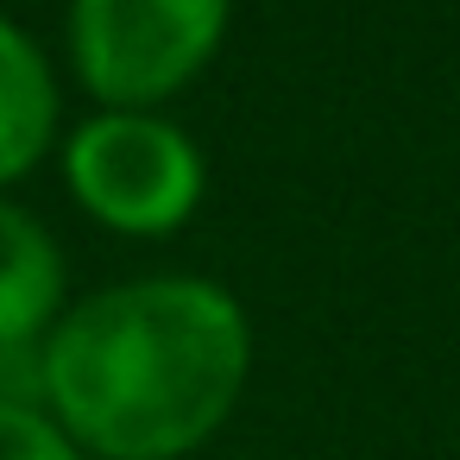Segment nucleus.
Wrapping results in <instances>:
<instances>
[{
  "mask_svg": "<svg viewBox=\"0 0 460 460\" xmlns=\"http://www.w3.org/2000/svg\"><path fill=\"white\" fill-rule=\"evenodd\" d=\"M32 359L83 460H190L246 397L252 315L215 278L146 271L70 296Z\"/></svg>",
  "mask_w": 460,
  "mask_h": 460,
  "instance_id": "obj_1",
  "label": "nucleus"
},
{
  "mask_svg": "<svg viewBox=\"0 0 460 460\" xmlns=\"http://www.w3.org/2000/svg\"><path fill=\"white\" fill-rule=\"evenodd\" d=\"M58 171L70 202L120 240H164L190 227L208 196L196 133L152 108H95L58 139Z\"/></svg>",
  "mask_w": 460,
  "mask_h": 460,
  "instance_id": "obj_2",
  "label": "nucleus"
},
{
  "mask_svg": "<svg viewBox=\"0 0 460 460\" xmlns=\"http://www.w3.org/2000/svg\"><path fill=\"white\" fill-rule=\"evenodd\" d=\"M234 0H70L64 45L83 95L95 108H152L177 102L221 58Z\"/></svg>",
  "mask_w": 460,
  "mask_h": 460,
  "instance_id": "obj_3",
  "label": "nucleus"
},
{
  "mask_svg": "<svg viewBox=\"0 0 460 460\" xmlns=\"http://www.w3.org/2000/svg\"><path fill=\"white\" fill-rule=\"evenodd\" d=\"M64 309H70V265L58 234L13 196H0V353L20 347L39 353V341Z\"/></svg>",
  "mask_w": 460,
  "mask_h": 460,
  "instance_id": "obj_4",
  "label": "nucleus"
},
{
  "mask_svg": "<svg viewBox=\"0 0 460 460\" xmlns=\"http://www.w3.org/2000/svg\"><path fill=\"white\" fill-rule=\"evenodd\" d=\"M64 133V95L45 45L0 13V196L32 177Z\"/></svg>",
  "mask_w": 460,
  "mask_h": 460,
  "instance_id": "obj_5",
  "label": "nucleus"
},
{
  "mask_svg": "<svg viewBox=\"0 0 460 460\" xmlns=\"http://www.w3.org/2000/svg\"><path fill=\"white\" fill-rule=\"evenodd\" d=\"M0 460H83L39 397H0Z\"/></svg>",
  "mask_w": 460,
  "mask_h": 460,
  "instance_id": "obj_6",
  "label": "nucleus"
}]
</instances>
